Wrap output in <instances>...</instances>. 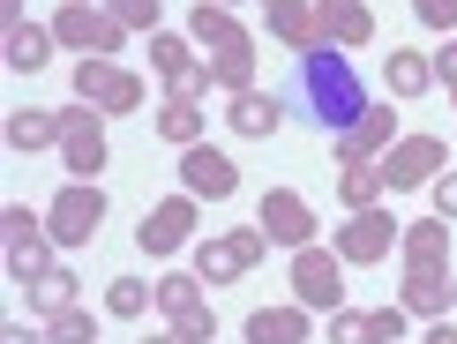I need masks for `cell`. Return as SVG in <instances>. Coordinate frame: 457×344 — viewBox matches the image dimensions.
Instances as JSON below:
<instances>
[{
  "label": "cell",
  "mask_w": 457,
  "mask_h": 344,
  "mask_svg": "<svg viewBox=\"0 0 457 344\" xmlns=\"http://www.w3.org/2000/svg\"><path fill=\"white\" fill-rule=\"evenodd\" d=\"M285 98L308 112L322 135H345L360 112H368V83H360V68L330 45V37H322V45L293 53V90H285Z\"/></svg>",
  "instance_id": "1"
},
{
  "label": "cell",
  "mask_w": 457,
  "mask_h": 344,
  "mask_svg": "<svg viewBox=\"0 0 457 344\" xmlns=\"http://www.w3.org/2000/svg\"><path fill=\"white\" fill-rule=\"evenodd\" d=\"M262 255H270V233H262V225H240V233H211V240L195 247V277H203V284L218 292V284L247 277V270H255Z\"/></svg>",
  "instance_id": "2"
},
{
  "label": "cell",
  "mask_w": 457,
  "mask_h": 344,
  "mask_svg": "<svg viewBox=\"0 0 457 344\" xmlns=\"http://www.w3.org/2000/svg\"><path fill=\"white\" fill-rule=\"evenodd\" d=\"M53 37H61L68 53H98V61H112V53L128 45V23L112 8H90V0H68L61 15H53Z\"/></svg>",
  "instance_id": "3"
},
{
  "label": "cell",
  "mask_w": 457,
  "mask_h": 344,
  "mask_svg": "<svg viewBox=\"0 0 457 344\" xmlns=\"http://www.w3.org/2000/svg\"><path fill=\"white\" fill-rule=\"evenodd\" d=\"M293 292L308 315H337L345 307V255H322V247H293Z\"/></svg>",
  "instance_id": "4"
},
{
  "label": "cell",
  "mask_w": 457,
  "mask_h": 344,
  "mask_svg": "<svg viewBox=\"0 0 457 344\" xmlns=\"http://www.w3.org/2000/svg\"><path fill=\"white\" fill-rule=\"evenodd\" d=\"M0 233H8V277L15 284H37L53 270V233H46V217H30L23 202H8L0 209Z\"/></svg>",
  "instance_id": "5"
},
{
  "label": "cell",
  "mask_w": 457,
  "mask_h": 344,
  "mask_svg": "<svg viewBox=\"0 0 457 344\" xmlns=\"http://www.w3.org/2000/svg\"><path fill=\"white\" fill-rule=\"evenodd\" d=\"M98 225H105V195L90 180H68L61 195H53V209H46L53 247H90V240H98Z\"/></svg>",
  "instance_id": "6"
},
{
  "label": "cell",
  "mask_w": 457,
  "mask_h": 344,
  "mask_svg": "<svg viewBox=\"0 0 457 344\" xmlns=\"http://www.w3.org/2000/svg\"><path fill=\"white\" fill-rule=\"evenodd\" d=\"M75 105H98V112H136L143 105V83L128 68L98 61V53H83L75 61Z\"/></svg>",
  "instance_id": "7"
},
{
  "label": "cell",
  "mask_w": 457,
  "mask_h": 344,
  "mask_svg": "<svg viewBox=\"0 0 457 344\" xmlns=\"http://www.w3.org/2000/svg\"><path fill=\"white\" fill-rule=\"evenodd\" d=\"M397 240H405V225H397L390 209L375 202V209H353V217H345V233H337V255H345V262H383Z\"/></svg>",
  "instance_id": "8"
},
{
  "label": "cell",
  "mask_w": 457,
  "mask_h": 344,
  "mask_svg": "<svg viewBox=\"0 0 457 344\" xmlns=\"http://www.w3.org/2000/svg\"><path fill=\"white\" fill-rule=\"evenodd\" d=\"M61 158H68V172H75V180L105 172V120H98V105L61 112Z\"/></svg>",
  "instance_id": "9"
},
{
  "label": "cell",
  "mask_w": 457,
  "mask_h": 344,
  "mask_svg": "<svg viewBox=\"0 0 457 344\" xmlns=\"http://www.w3.org/2000/svg\"><path fill=\"white\" fill-rule=\"evenodd\" d=\"M443 158H450L443 135H405V143L383 150V180H390V187H428L435 172H443Z\"/></svg>",
  "instance_id": "10"
},
{
  "label": "cell",
  "mask_w": 457,
  "mask_h": 344,
  "mask_svg": "<svg viewBox=\"0 0 457 344\" xmlns=\"http://www.w3.org/2000/svg\"><path fill=\"white\" fill-rule=\"evenodd\" d=\"M255 225H262L278 247H315V209H308V195H293V187H270Z\"/></svg>",
  "instance_id": "11"
},
{
  "label": "cell",
  "mask_w": 457,
  "mask_h": 344,
  "mask_svg": "<svg viewBox=\"0 0 457 344\" xmlns=\"http://www.w3.org/2000/svg\"><path fill=\"white\" fill-rule=\"evenodd\" d=\"M180 180H187V195H211V202H225L240 187V165L225 158V150H211V143H195V150H180Z\"/></svg>",
  "instance_id": "12"
},
{
  "label": "cell",
  "mask_w": 457,
  "mask_h": 344,
  "mask_svg": "<svg viewBox=\"0 0 457 344\" xmlns=\"http://www.w3.org/2000/svg\"><path fill=\"white\" fill-rule=\"evenodd\" d=\"M187 233H195V195H165V202L143 217L136 240H143V255H180Z\"/></svg>",
  "instance_id": "13"
},
{
  "label": "cell",
  "mask_w": 457,
  "mask_h": 344,
  "mask_svg": "<svg viewBox=\"0 0 457 344\" xmlns=\"http://www.w3.org/2000/svg\"><path fill=\"white\" fill-rule=\"evenodd\" d=\"M390 143H397V112H390V105H368L345 135H337V158H345V165H375Z\"/></svg>",
  "instance_id": "14"
},
{
  "label": "cell",
  "mask_w": 457,
  "mask_h": 344,
  "mask_svg": "<svg viewBox=\"0 0 457 344\" xmlns=\"http://www.w3.org/2000/svg\"><path fill=\"white\" fill-rule=\"evenodd\" d=\"M285 105H293V98H285V90H240L225 120H233V135L262 143V135H278V127H285Z\"/></svg>",
  "instance_id": "15"
},
{
  "label": "cell",
  "mask_w": 457,
  "mask_h": 344,
  "mask_svg": "<svg viewBox=\"0 0 457 344\" xmlns=\"http://www.w3.org/2000/svg\"><path fill=\"white\" fill-rule=\"evenodd\" d=\"M315 23L330 45H368L375 37V8L368 0H315Z\"/></svg>",
  "instance_id": "16"
},
{
  "label": "cell",
  "mask_w": 457,
  "mask_h": 344,
  "mask_svg": "<svg viewBox=\"0 0 457 344\" xmlns=\"http://www.w3.org/2000/svg\"><path fill=\"white\" fill-rule=\"evenodd\" d=\"M270 8V37L285 53H308V45H322V23H315V8L308 0H262Z\"/></svg>",
  "instance_id": "17"
},
{
  "label": "cell",
  "mask_w": 457,
  "mask_h": 344,
  "mask_svg": "<svg viewBox=\"0 0 457 344\" xmlns=\"http://www.w3.org/2000/svg\"><path fill=\"white\" fill-rule=\"evenodd\" d=\"M405 270H450V217H420L405 225Z\"/></svg>",
  "instance_id": "18"
},
{
  "label": "cell",
  "mask_w": 457,
  "mask_h": 344,
  "mask_svg": "<svg viewBox=\"0 0 457 344\" xmlns=\"http://www.w3.org/2000/svg\"><path fill=\"white\" fill-rule=\"evenodd\" d=\"M247 344H308V307H255L247 315Z\"/></svg>",
  "instance_id": "19"
},
{
  "label": "cell",
  "mask_w": 457,
  "mask_h": 344,
  "mask_svg": "<svg viewBox=\"0 0 457 344\" xmlns=\"http://www.w3.org/2000/svg\"><path fill=\"white\" fill-rule=\"evenodd\" d=\"M195 45H211V53H233V45H247V30H240V15L233 8H218V0H195Z\"/></svg>",
  "instance_id": "20"
},
{
  "label": "cell",
  "mask_w": 457,
  "mask_h": 344,
  "mask_svg": "<svg viewBox=\"0 0 457 344\" xmlns=\"http://www.w3.org/2000/svg\"><path fill=\"white\" fill-rule=\"evenodd\" d=\"M397 307L443 322V307H450V270H405V299H397Z\"/></svg>",
  "instance_id": "21"
},
{
  "label": "cell",
  "mask_w": 457,
  "mask_h": 344,
  "mask_svg": "<svg viewBox=\"0 0 457 344\" xmlns=\"http://www.w3.org/2000/svg\"><path fill=\"white\" fill-rule=\"evenodd\" d=\"M46 143H61V112H46V105L8 112V150H46Z\"/></svg>",
  "instance_id": "22"
},
{
  "label": "cell",
  "mask_w": 457,
  "mask_h": 344,
  "mask_svg": "<svg viewBox=\"0 0 457 344\" xmlns=\"http://www.w3.org/2000/svg\"><path fill=\"white\" fill-rule=\"evenodd\" d=\"M383 83H390V98H420V90L435 83V61H428V53H390Z\"/></svg>",
  "instance_id": "23"
},
{
  "label": "cell",
  "mask_w": 457,
  "mask_h": 344,
  "mask_svg": "<svg viewBox=\"0 0 457 344\" xmlns=\"http://www.w3.org/2000/svg\"><path fill=\"white\" fill-rule=\"evenodd\" d=\"M383 165H345V172H337V202H345V217H353V209H375V202H383Z\"/></svg>",
  "instance_id": "24"
},
{
  "label": "cell",
  "mask_w": 457,
  "mask_h": 344,
  "mask_svg": "<svg viewBox=\"0 0 457 344\" xmlns=\"http://www.w3.org/2000/svg\"><path fill=\"white\" fill-rule=\"evenodd\" d=\"M158 135L180 143V150H195V143H203V105H195V98H165V105H158Z\"/></svg>",
  "instance_id": "25"
},
{
  "label": "cell",
  "mask_w": 457,
  "mask_h": 344,
  "mask_svg": "<svg viewBox=\"0 0 457 344\" xmlns=\"http://www.w3.org/2000/svg\"><path fill=\"white\" fill-rule=\"evenodd\" d=\"M46 61H53V30L15 23V30H8V68H15V75H37Z\"/></svg>",
  "instance_id": "26"
},
{
  "label": "cell",
  "mask_w": 457,
  "mask_h": 344,
  "mask_svg": "<svg viewBox=\"0 0 457 344\" xmlns=\"http://www.w3.org/2000/svg\"><path fill=\"white\" fill-rule=\"evenodd\" d=\"M150 68H158L165 83H187V75H195L203 61L187 53V37H173V30H150Z\"/></svg>",
  "instance_id": "27"
},
{
  "label": "cell",
  "mask_w": 457,
  "mask_h": 344,
  "mask_svg": "<svg viewBox=\"0 0 457 344\" xmlns=\"http://www.w3.org/2000/svg\"><path fill=\"white\" fill-rule=\"evenodd\" d=\"M75 292H83V284H75V270H61V262H53V270L30 284V307L53 322V315H68V307H75Z\"/></svg>",
  "instance_id": "28"
},
{
  "label": "cell",
  "mask_w": 457,
  "mask_h": 344,
  "mask_svg": "<svg viewBox=\"0 0 457 344\" xmlns=\"http://www.w3.org/2000/svg\"><path fill=\"white\" fill-rule=\"evenodd\" d=\"M211 75H218V90H255V45H233V53H211Z\"/></svg>",
  "instance_id": "29"
},
{
  "label": "cell",
  "mask_w": 457,
  "mask_h": 344,
  "mask_svg": "<svg viewBox=\"0 0 457 344\" xmlns=\"http://www.w3.org/2000/svg\"><path fill=\"white\" fill-rule=\"evenodd\" d=\"M150 299H158V284H143V277H112L105 284V315H120V322H136Z\"/></svg>",
  "instance_id": "30"
},
{
  "label": "cell",
  "mask_w": 457,
  "mask_h": 344,
  "mask_svg": "<svg viewBox=\"0 0 457 344\" xmlns=\"http://www.w3.org/2000/svg\"><path fill=\"white\" fill-rule=\"evenodd\" d=\"M195 299H203V277H195V270H173V277H158V307H165V315L195 307Z\"/></svg>",
  "instance_id": "31"
},
{
  "label": "cell",
  "mask_w": 457,
  "mask_h": 344,
  "mask_svg": "<svg viewBox=\"0 0 457 344\" xmlns=\"http://www.w3.org/2000/svg\"><path fill=\"white\" fill-rule=\"evenodd\" d=\"M46 337H53V344H98V315L68 307V315H53V322H46Z\"/></svg>",
  "instance_id": "32"
},
{
  "label": "cell",
  "mask_w": 457,
  "mask_h": 344,
  "mask_svg": "<svg viewBox=\"0 0 457 344\" xmlns=\"http://www.w3.org/2000/svg\"><path fill=\"white\" fill-rule=\"evenodd\" d=\"M173 337H180V344H211V337H218V315H211V299L180 307V315H173Z\"/></svg>",
  "instance_id": "33"
},
{
  "label": "cell",
  "mask_w": 457,
  "mask_h": 344,
  "mask_svg": "<svg viewBox=\"0 0 457 344\" xmlns=\"http://www.w3.org/2000/svg\"><path fill=\"white\" fill-rule=\"evenodd\" d=\"M330 344H375V315L337 307V315H330Z\"/></svg>",
  "instance_id": "34"
},
{
  "label": "cell",
  "mask_w": 457,
  "mask_h": 344,
  "mask_svg": "<svg viewBox=\"0 0 457 344\" xmlns=\"http://www.w3.org/2000/svg\"><path fill=\"white\" fill-rule=\"evenodd\" d=\"M112 15H120L128 30H158V0H105Z\"/></svg>",
  "instance_id": "35"
},
{
  "label": "cell",
  "mask_w": 457,
  "mask_h": 344,
  "mask_svg": "<svg viewBox=\"0 0 457 344\" xmlns=\"http://www.w3.org/2000/svg\"><path fill=\"white\" fill-rule=\"evenodd\" d=\"M412 15H420L428 30H457V0H412Z\"/></svg>",
  "instance_id": "36"
},
{
  "label": "cell",
  "mask_w": 457,
  "mask_h": 344,
  "mask_svg": "<svg viewBox=\"0 0 457 344\" xmlns=\"http://www.w3.org/2000/svg\"><path fill=\"white\" fill-rule=\"evenodd\" d=\"M405 307H375V344H397V337H405Z\"/></svg>",
  "instance_id": "37"
},
{
  "label": "cell",
  "mask_w": 457,
  "mask_h": 344,
  "mask_svg": "<svg viewBox=\"0 0 457 344\" xmlns=\"http://www.w3.org/2000/svg\"><path fill=\"white\" fill-rule=\"evenodd\" d=\"M435 217H457V172H450V180H435Z\"/></svg>",
  "instance_id": "38"
},
{
  "label": "cell",
  "mask_w": 457,
  "mask_h": 344,
  "mask_svg": "<svg viewBox=\"0 0 457 344\" xmlns=\"http://www.w3.org/2000/svg\"><path fill=\"white\" fill-rule=\"evenodd\" d=\"M435 83H457V37H450L443 53H435Z\"/></svg>",
  "instance_id": "39"
},
{
  "label": "cell",
  "mask_w": 457,
  "mask_h": 344,
  "mask_svg": "<svg viewBox=\"0 0 457 344\" xmlns=\"http://www.w3.org/2000/svg\"><path fill=\"white\" fill-rule=\"evenodd\" d=\"M0 344H53V337H37V330H23V322H8V337Z\"/></svg>",
  "instance_id": "40"
},
{
  "label": "cell",
  "mask_w": 457,
  "mask_h": 344,
  "mask_svg": "<svg viewBox=\"0 0 457 344\" xmlns=\"http://www.w3.org/2000/svg\"><path fill=\"white\" fill-rule=\"evenodd\" d=\"M0 23H8V30L23 23V0H0Z\"/></svg>",
  "instance_id": "41"
},
{
  "label": "cell",
  "mask_w": 457,
  "mask_h": 344,
  "mask_svg": "<svg viewBox=\"0 0 457 344\" xmlns=\"http://www.w3.org/2000/svg\"><path fill=\"white\" fill-rule=\"evenodd\" d=\"M428 344H457V330H450V322H435V330H428Z\"/></svg>",
  "instance_id": "42"
},
{
  "label": "cell",
  "mask_w": 457,
  "mask_h": 344,
  "mask_svg": "<svg viewBox=\"0 0 457 344\" xmlns=\"http://www.w3.org/2000/svg\"><path fill=\"white\" fill-rule=\"evenodd\" d=\"M143 344H180V337H173V330H165V337H143Z\"/></svg>",
  "instance_id": "43"
},
{
  "label": "cell",
  "mask_w": 457,
  "mask_h": 344,
  "mask_svg": "<svg viewBox=\"0 0 457 344\" xmlns=\"http://www.w3.org/2000/svg\"><path fill=\"white\" fill-rule=\"evenodd\" d=\"M450 307H457V277H450Z\"/></svg>",
  "instance_id": "44"
},
{
  "label": "cell",
  "mask_w": 457,
  "mask_h": 344,
  "mask_svg": "<svg viewBox=\"0 0 457 344\" xmlns=\"http://www.w3.org/2000/svg\"><path fill=\"white\" fill-rule=\"evenodd\" d=\"M218 8H240V0H218Z\"/></svg>",
  "instance_id": "45"
},
{
  "label": "cell",
  "mask_w": 457,
  "mask_h": 344,
  "mask_svg": "<svg viewBox=\"0 0 457 344\" xmlns=\"http://www.w3.org/2000/svg\"><path fill=\"white\" fill-rule=\"evenodd\" d=\"M450 105H457V83H450Z\"/></svg>",
  "instance_id": "46"
}]
</instances>
